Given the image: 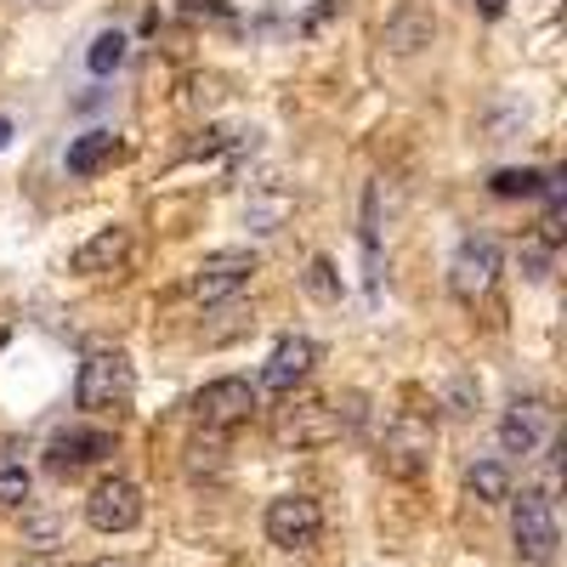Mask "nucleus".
Masks as SVG:
<instances>
[{"mask_svg": "<svg viewBox=\"0 0 567 567\" xmlns=\"http://www.w3.org/2000/svg\"><path fill=\"white\" fill-rule=\"evenodd\" d=\"M34 550H58V523H34Z\"/></svg>", "mask_w": 567, "mask_h": 567, "instance_id": "b1692460", "label": "nucleus"}, {"mask_svg": "<svg viewBox=\"0 0 567 567\" xmlns=\"http://www.w3.org/2000/svg\"><path fill=\"white\" fill-rule=\"evenodd\" d=\"M386 45L392 52H420V45H432V18H398L386 29Z\"/></svg>", "mask_w": 567, "mask_h": 567, "instance_id": "a211bd4d", "label": "nucleus"}, {"mask_svg": "<svg viewBox=\"0 0 567 567\" xmlns=\"http://www.w3.org/2000/svg\"><path fill=\"white\" fill-rule=\"evenodd\" d=\"M278 443L284 449H323V443H336L341 437V414L329 409L323 398H296V403H284L278 409Z\"/></svg>", "mask_w": 567, "mask_h": 567, "instance_id": "20e7f679", "label": "nucleus"}, {"mask_svg": "<svg viewBox=\"0 0 567 567\" xmlns=\"http://www.w3.org/2000/svg\"><path fill=\"white\" fill-rule=\"evenodd\" d=\"M256 272V256L250 250H216L194 267V278H187V296H194L199 307H221L227 296H239L245 284Z\"/></svg>", "mask_w": 567, "mask_h": 567, "instance_id": "39448f33", "label": "nucleus"}, {"mask_svg": "<svg viewBox=\"0 0 567 567\" xmlns=\"http://www.w3.org/2000/svg\"><path fill=\"white\" fill-rule=\"evenodd\" d=\"M511 539H516V556H523L528 567H550L556 550H561V528H556V511L545 494H523L511 499Z\"/></svg>", "mask_w": 567, "mask_h": 567, "instance_id": "f03ea898", "label": "nucleus"}, {"mask_svg": "<svg viewBox=\"0 0 567 567\" xmlns=\"http://www.w3.org/2000/svg\"><path fill=\"white\" fill-rule=\"evenodd\" d=\"M120 63H125V34H120V29H109V34L91 40V52H85V69H91V74H114Z\"/></svg>", "mask_w": 567, "mask_h": 567, "instance_id": "f3484780", "label": "nucleus"}, {"mask_svg": "<svg viewBox=\"0 0 567 567\" xmlns=\"http://www.w3.org/2000/svg\"><path fill=\"white\" fill-rule=\"evenodd\" d=\"M7 142H12V120H0V148H7Z\"/></svg>", "mask_w": 567, "mask_h": 567, "instance_id": "a878e982", "label": "nucleus"}, {"mask_svg": "<svg viewBox=\"0 0 567 567\" xmlns=\"http://www.w3.org/2000/svg\"><path fill=\"white\" fill-rule=\"evenodd\" d=\"M131 261V227H97L91 239L69 256V267L80 278H103V272H120Z\"/></svg>", "mask_w": 567, "mask_h": 567, "instance_id": "9b49d317", "label": "nucleus"}, {"mask_svg": "<svg viewBox=\"0 0 567 567\" xmlns=\"http://www.w3.org/2000/svg\"><path fill=\"white\" fill-rule=\"evenodd\" d=\"M23 499H29V471L7 465V471H0V511H18Z\"/></svg>", "mask_w": 567, "mask_h": 567, "instance_id": "6ab92c4d", "label": "nucleus"}, {"mask_svg": "<svg viewBox=\"0 0 567 567\" xmlns=\"http://www.w3.org/2000/svg\"><path fill=\"white\" fill-rule=\"evenodd\" d=\"M499 278V245L488 239V233H471V239H460L454 261H449V290L460 301H483L494 290Z\"/></svg>", "mask_w": 567, "mask_h": 567, "instance_id": "0eeeda50", "label": "nucleus"}, {"mask_svg": "<svg viewBox=\"0 0 567 567\" xmlns=\"http://www.w3.org/2000/svg\"><path fill=\"white\" fill-rule=\"evenodd\" d=\"M465 488L477 494L483 505H505V499H511V471H505L499 460H471V471H465Z\"/></svg>", "mask_w": 567, "mask_h": 567, "instance_id": "2eb2a0df", "label": "nucleus"}, {"mask_svg": "<svg viewBox=\"0 0 567 567\" xmlns=\"http://www.w3.org/2000/svg\"><path fill=\"white\" fill-rule=\"evenodd\" d=\"M307 284H312V296H323V301H336V296H341V284H336V267H329L323 256L312 261V278H307Z\"/></svg>", "mask_w": 567, "mask_h": 567, "instance_id": "4be33fe9", "label": "nucleus"}, {"mask_svg": "<svg viewBox=\"0 0 567 567\" xmlns=\"http://www.w3.org/2000/svg\"><path fill=\"white\" fill-rule=\"evenodd\" d=\"M336 18H347V0H318V7L301 18V34H307V40H318V34H323L329 23H336Z\"/></svg>", "mask_w": 567, "mask_h": 567, "instance_id": "aec40b11", "label": "nucleus"}, {"mask_svg": "<svg viewBox=\"0 0 567 567\" xmlns=\"http://www.w3.org/2000/svg\"><path fill=\"white\" fill-rule=\"evenodd\" d=\"M109 454H114V432H103V425H63V432L45 443L52 471H80V465H97Z\"/></svg>", "mask_w": 567, "mask_h": 567, "instance_id": "1a4fd4ad", "label": "nucleus"}, {"mask_svg": "<svg viewBox=\"0 0 567 567\" xmlns=\"http://www.w3.org/2000/svg\"><path fill=\"white\" fill-rule=\"evenodd\" d=\"M182 12L199 18V23H239V12H233L227 0H182Z\"/></svg>", "mask_w": 567, "mask_h": 567, "instance_id": "412c9836", "label": "nucleus"}, {"mask_svg": "<svg viewBox=\"0 0 567 567\" xmlns=\"http://www.w3.org/2000/svg\"><path fill=\"white\" fill-rule=\"evenodd\" d=\"M488 187H494L499 199H534V194H545V176L528 171V165H523V171H494Z\"/></svg>", "mask_w": 567, "mask_h": 567, "instance_id": "dca6fc26", "label": "nucleus"}, {"mask_svg": "<svg viewBox=\"0 0 567 567\" xmlns=\"http://www.w3.org/2000/svg\"><path fill=\"white\" fill-rule=\"evenodd\" d=\"M85 523L97 534H131L142 523V488L131 477H103L85 499Z\"/></svg>", "mask_w": 567, "mask_h": 567, "instance_id": "6e6552de", "label": "nucleus"}, {"mask_svg": "<svg viewBox=\"0 0 567 567\" xmlns=\"http://www.w3.org/2000/svg\"><path fill=\"white\" fill-rule=\"evenodd\" d=\"M471 7H477L483 18H499V12H505V0H471Z\"/></svg>", "mask_w": 567, "mask_h": 567, "instance_id": "393cba45", "label": "nucleus"}, {"mask_svg": "<svg viewBox=\"0 0 567 567\" xmlns=\"http://www.w3.org/2000/svg\"><path fill=\"white\" fill-rule=\"evenodd\" d=\"M449 403H454V414H471V403H477V386H471V381H454Z\"/></svg>", "mask_w": 567, "mask_h": 567, "instance_id": "5701e85b", "label": "nucleus"}, {"mask_svg": "<svg viewBox=\"0 0 567 567\" xmlns=\"http://www.w3.org/2000/svg\"><path fill=\"white\" fill-rule=\"evenodd\" d=\"M432 449H437V432L425 420H414V414H403L386 432V465L398 471V477H414V471L432 460Z\"/></svg>", "mask_w": 567, "mask_h": 567, "instance_id": "f8f14e48", "label": "nucleus"}, {"mask_svg": "<svg viewBox=\"0 0 567 567\" xmlns=\"http://www.w3.org/2000/svg\"><path fill=\"white\" fill-rule=\"evenodd\" d=\"M91 567H131V561H91Z\"/></svg>", "mask_w": 567, "mask_h": 567, "instance_id": "bb28decb", "label": "nucleus"}, {"mask_svg": "<svg viewBox=\"0 0 567 567\" xmlns=\"http://www.w3.org/2000/svg\"><path fill=\"white\" fill-rule=\"evenodd\" d=\"M545 403H516L505 420H499V449L505 454H534L539 437H545Z\"/></svg>", "mask_w": 567, "mask_h": 567, "instance_id": "ddd939ff", "label": "nucleus"}, {"mask_svg": "<svg viewBox=\"0 0 567 567\" xmlns=\"http://www.w3.org/2000/svg\"><path fill=\"white\" fill-rule=\"evenodd\" d=\"M114 154H120L114 131H85L69 142V176H97L103 165H114Z\"/></svg>", "mask_w": 567, "mask_h": 567, "instance_id": "4468645a", "label": "nucleus"}, {"mask_svg": "<svg viewBox=\"0 0 567 567\" xmlns=\"http://www.w3.org/2000/svg\"><path fill=\"white\" fill-rule=\"evenodd\" d=\"M187 409H194V420L205 425V432H233V425H245L256 414V386L239 381V374H221V381L199 386Z\"/></svg>", "mask_w": 567, "mask_h": 567, "instance_id": "7ed1b4c3", "label": "nucleus"}, {"mask_svg": "<svg viewBox=\"0 0 567 567\" xmlns=\"http://www.w3.org/2000/svg\"><path fill=\"white\" fill-rule=\"evenodd\" d=\"M312 363H318V347L307 341V336H284L278 347H272V358L261 363V392H296V381H307L312 374Z\"/></svg>", "mask_w": 567, "mask_h": 567, "instance_id": "9d476101", "label": "nucleus"}, {"mask_svg": "<svg viewBox=\"0 0 567 567\" xmlns=\"http://www.w3.org/2000/svg\"><path fill=\"white\" fill-rule=\"evenodd\" d=\"M131 398H136V369H131V358L114 352V347L85 352L74 403H80L85 414H120V409H131Z\"/></svg>", "mask_w": 567, "mask_h": 567, "instance_id": "f257e3e1", "label": "nucleus"}, {"mask_svg": "<svg viewBox=\"0 0 567 567\" xmlns=\"http://www.w3.org/2000/svg\"><path fill=\"white\" fill-rule=\"evenodd\" d=\"M261 528H267V539H272L278 550H307V545H318V534H323V511H318V499H307V494H278V499L267 505V516H261Z\"/></svg>", "mask_w": 567, "mask_h": 567, "instance_id": "423d86ee", "label": "nucleus"}]
</instances>
